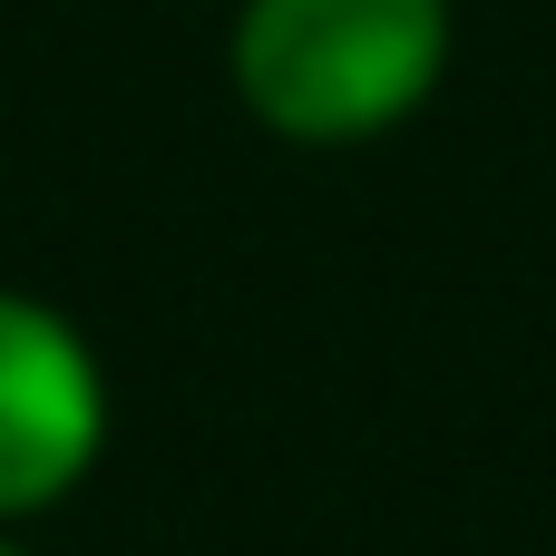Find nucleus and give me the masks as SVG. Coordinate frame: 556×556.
Masks as SVG:
<instances>
[{"label":"nucleus","mask_w":556,"mask_h":556,"mask_svg":"<svg viewBox=\"0 0 556 556\" xmlns=\"http://www.w3.org/2000/svg\"><path fill=\"white\" fill-rule=\"evenodd\" d=\"M450 0H244L235 98L293 147H362L430 108Z\"/></svg>","instance_id":"1"},{"label":"nucleus","mask_w":556,"mask_h":556,"mask_svg":"<svg viewBox=\"0 0 556 556\" xmlns=\"http://www.w3.org/2000/svg\"><path fill=\"white\" fill-rule=\"evenodd\" d=\"M108 440V381L68 313L0 293V528L59 508Z\"/></svg>","instance_id":"2"},{"label":"nucleus","mask_w":556,"mask_h":556,"mask_svg":"<svg viewBox=\"0 0 556 556\" xmlns=\"http://www.w3.org/2000/svg\"><path fill=\"white\" fill-rule=\"evenodd\" d=\"M0 556H20V547H10V538H0Z\"/></svg>","instance_id":"3"}]
</instances>
